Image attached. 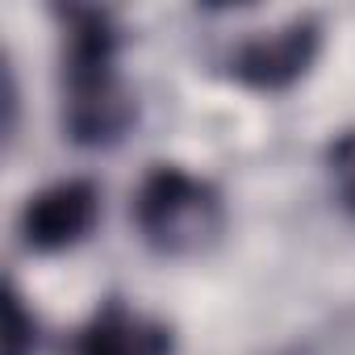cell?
Returning <instances> with one entry per match:
<instances>
[{
  "instance_id": "3",
  "label": "cell",
  "mask_w": 355,
  "mask_h": 355,
  "mask_svg": "<svg viewBox=\"0 0 355 355\" xmlns=\"http://www.w3.org/2000/svg\"><path fill=\"white\" fill-rule=\"evenodd\" d=\"M313 55H318V21L297 17L280 30L251 34L234 51L230 71L251 88H284L313 63Z\"/></svg>"
},
{
  "instance_id": "1",
  "label": "cell",
  "mask_w": 355,
  "mask_h": 355,
  "mask_svg": "<svg viewBox=\"0 0 355 355\" xmlns=\"http://www.w3.org/2000/svg\"><path fill=\"white\" fill-rule=\"evenodd\" d=\"M67 21V130L76 142H113L134 121V101L117 80V30L101 9H63Z\"/></svg>"
},
{
  "instance_id": "5",
  "label": "cell",
  "mask_w": 355,
  "mask_h": 355,
  "mask_svg": "<svg viewBox=\"0 0 355 355\" xmlns=\"http://www.w3.org/2000/svg\"><path fill=\"white\" fill-rule=\"evenodd\" d=\"M76 355H171V330L146 313L109 301L80 330Z\"/></svg>"
},
{
  "instance_id": "2",
  "label": "cell",
  "mask_w": 355,
  "mask_h": 355,
  "mask_svg": "<svg viewBox=\"0 0 355 355\" xmlns=\"http://www.w3.org/2000/svg\"><path fill=\"white\" fill-rule=\"evenodd\" d=\"M138 226L163 255H193L222 230V197L184 167H155L138 189Z\"/></svg>"
},
{
  "instance_id": "7",
  "label": "cell",
  "mask_w": 355,
  "mask_h": 355,
  "mask_svg": "<svg viewBox=\"0 0 355 355\" xmlns=\"http://www.w3.org/2000/svg\"><path fill=\"white\" fill-rule=\"evenodd\" d=\"M330 171H334V180H338L347 205L355 209V134H343L330 146Z\"/></svg>"
},
{
  "instance_id": "6",
  "label": "cell",
  "mask_w": 355,
  "mask_h": 355,
  "mask_svg": "<svg viewBox=\"0 0 355 355\" xmlns=\"http://www.w3.org/2000/svg\"><path fill=\"white\" fill-rule=\"evenodd\" d=\"M9 338H5V355H30L34 351V343H38V326H34V318L26 313V305H21V297H17V288H9Z\"/></svg>"
},
{
  "instance_id": "4",
  "label": "cell",
  "mask_w": 355,
  "mask_h": 355,
  "mask_svg": "<svg viewBox=\"0 0 355 355\" xmlns=\"http://www.w3.org/2000/svg\"><path fill=\"white\" fill-rule=\"evenodd\" d=\"M101 214V193L88 180H59L51 189H42L38 197H30V205L21 209V234L30 247L38 251H59L80 243L92 222Z\"/></svg>"
}]
</instances>
